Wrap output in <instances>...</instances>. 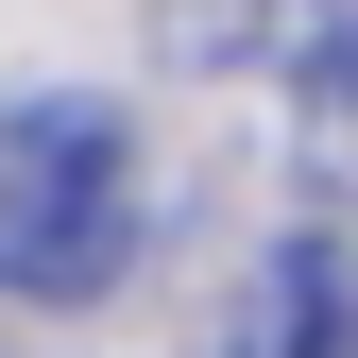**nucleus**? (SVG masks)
Returning a JSON list of instances; mask_svg holds the SVG:
<instances>
[{"mask_svg":"<svg viewBox=\"0 0 358 358\" xmlns=\"http://www.w3.org/2000/svg\"><path fill=\"white\" fill-rule=\"evenodd\" d=\"M137 137H120V103H85V85H34V103H0V290L17 307H103L137 273Z\"/></svg>","mask_w":358,"mask_h":358,"instance_id":"obj_1","label":"nucleus"},{"mask_svg":"<svg viewBox=\"0 0 358 358\" xmlns=\"http://www.w3.org/2000/svg\"><path fill=\"white\" fill-rule=\"evenodd\" d=\"M222 358H358V256H341V239L256 256V290H239V324H222Z\"/></svg>","mask_w":358,"mask_h":358,"instance_id":"obj_2","label":"nucleus"}]
</instances>
